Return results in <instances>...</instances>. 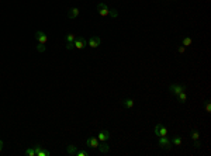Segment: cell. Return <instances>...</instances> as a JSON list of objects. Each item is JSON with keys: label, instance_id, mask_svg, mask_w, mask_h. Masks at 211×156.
Segmentation results:
<instances>
[{"label": "cell", "instance_id": "cell-5", "mask_svg": "<svg viewBox=\"0 0 211 156\" xmlns=\"http://www.w3.org/2000/svg\"><path fill=\"white\" fill-rule=\"evenodd\" d=\"M169 90L172 91V93H175V94H179L180 91H185L186 90V86H183V85H172Z\"/></svg>", "mask_w": 211, "mask_h": 156}, {"label": "cell", "instance_id": "cell-11", "mask_svg": "<svg viewBox=\"0 0 211 156\" xmlns=\"http://www.w3.org/2000/svg\"><path fill=\"white\" fill-rule=\"evenodd\" d=\"M77 16H79V9H76V7L70 9L69 11H68V17H69V19H72V20H73V19H76Z\"/></svg>", "mask_w": 211, "mask_h": 156}, {"label": "cell", "instance_id": "cell-18", "mask_svg": "<svg viewBox=\"0 0 211 156\" xmlns=\"http://www.w3.org/2000/svg\"><path fill=\"white\" fill-rule=\"evenodd\" d=\"M190 136L196 141V139H198V136H200V134H198V131H196V130H193L191 132H190Z\"/></svg>", "mask_w": 211, "mask_h": 156}, {"label": "cell", "instance_id": "cell-13", "mask_svg": "<svg viewBox=\"0 0 211 156\" xmlns=\"http://www.w3.org/2000/svg\"><path fill=\"white\" fill-rule=\"evenodd\" d=\"M177 96V100L180 101V103H186V100H187V96H186V93L185 91H180L179 94H176Z\"/></svg>", "mask_w": 211, "mask_h": 156}, {"label": "cell", "instance_id": "cell-1", "mask_svg": "<svg viewBox=\"0 0 211 156\" xmlns=\"http://www.w3.org/2000/svg\"><path fill=\"white\" fill-rule=\"evenodd\" d=\"M97 10H99V14H100L101 17H106V16H108V13H110L107 4H104V3H99V4H97Z\"/></svg>", "mask_w": 211, "mask_h": 156}, {"label": "cell", "instance_id": "cell-12", "mask_svg": "<svg viewBox=\"0 0 211 156\" xmlns=\"http://www.w3.org/2000/svg\"><path fill=\"white\" fill-rule=\"evenodd\" d=\"M122 106L127 107V108H131V107H134V100L132 98H125V100H122Z\"/></svg>", "mask_w": 211, "mask_h": 156}, {"label": "cell", "instance_id": "cell-14", "mask_svg": "<svg viewBox=\"0 0 211 156\" xmlns=\"http://www.w3.org/2000/svg\"><path fill=\"white\" fill-rule=\"evenodd\" d=\"M66 152H68V155H76L77 149H76V146H75V145H69V146L66 148Z\"/></svg>", "mask_w": 211, "mask_h": 156}, {"label": "cell", "instance_id": "cell-26", "mask_svg": "<svg viewBox=\"0 0 211 156\" xmlns=\"http://www.w3.org/2000/svg\"><path fill=\"white\" fill-rule=\"evenodd\" d=\"M206 110H207V112L211 111V104H210V101H208V100H207V104H206Z\"/></svg>", "mask_w": 211, "mask_h": 156}, {"label": "cell", "instance_id": "cell-19", "mask_svg": "<svg viewBox=\"0 0 211 156\" xmlns=\"http://www.w3.org/2000/svg\"><path fill=\"white\" fill-rule=\"evenodd\" d=\"M25 155H27V156H37V153H35L34 148H30V149H27V151H25Z\"/></svg>", "mask_w": 211, "mask_h": 156}, {"label": "cell", "instance_id": "cell-23", "mask_svg": "<svg viewBox=\"0 0 211 156\" xmlns=\"http://www.w3.org/2000/svg\"><path fill=\"white\" fill-rule=\"evenodd\" d=\"M108 14H110L111 17H117V16H118L117 10H114V9H113V10H110V13H108Z\"/></svg>", "mask_w": 211, "mask_h": 156}, {"label": "cell", "instance_id": "cell-17", "mask_svg": "<svg viewBox=\"0 0 211 156\" xmlns=\"http://www.w3.org/2000/svg\"><path fill=\"white\" fill-rule=\"evenodd\" d=\"M49 155H51V153H49V151L44 149V148H42V149H41V151L37 153V156H49Z\"/></svg>", "mask_w": 211, "mask_h": 156}, {"label": "cell", "instance_id": "cell-15", "mask_svg": "<svg viewBox=\"0 0 211 156\" xmlns=\"http://www.w3.org/2000/svg\"><path fill=\"white\" fill-rule=\"evenodd\" d=\"M75 38H76V37H75L73 34H66V35H65V41H66V42H73Z\"/></svg>", "mask_w": 211, "mask_h": 156}, {"label": "cell", "instance_id": "cell-9", "mask_svg": "<svg viewBox=\"0 0 211 156\" xmlns=\"http://www.w3.org/2000/svg\"><path fill=\"white\" fill-rule=\"evenodd\" d=\"M86 143H87V146H90V148H97L99 143H100V141H99L97 138H89V139L86 141Z\"/></svg>", "mask_w": 211, "mask_h": 156}, {"label": "cell", "instance_id": "cell-8", "mask_svg": "<svg viewBox=\"0 0 211 156\" xmlns=\"http://www.w3.org/2000/svg\"><path fill=\"white\" fill-rule=\"evenodd\" d=\"M108 138H110V132H108V131H106V130L100 131V134H99V136H97V139H99V141H101V142L107 141Z\"/></svg>", "mask_w": 211, "mask_h": 156}, {"label": "cell", "instance_id": "cell-29", "mask_svg": "<svg viewBox=\"0 0 211 156\" xmlns=\"http://www.w3.org/2000/svg\"><path fill=\"white\" fill-rule=\"evenodd\" d=\"M1 149H3V141L0 139V152H1Z\"/></svg>", "mask_w": 211, "mask_h": 156}, {"label": "cell", "instance_id": "cell-4", "mask_svg": "<svg viewBox=\"0 0 211 156\" xmlns=\"http://www.w3.org/2000/svg\"><path fill=\"white\" fill-rule=\"evenodd\" d=\"M35 40H37L40 44H47L48 37L45 35V32H42V31H37V32H35Z\"/></svg>", "mask_w": 211, "mask_h": 156}, {"label": "cell", "instance_id": "cell-22", "mask_svg": "<svg viewBox=\"0 0 211 156\" xmlns=\"http://www.w3.org/2000/svg\"><path fill=\"white\" fill-rule=\"evenodd\" d=\"M87 155H89L87 151H77L76 152V156H87Z\"/></svg>", "mask_w": 211, "mask_h": 156}, {"label": "cell", "instance_id": "cell-28", "mask_svg": "<svg viewBox=\"0 0 211 156\" xmlns=\"http://www.w3.org/2000/svg\"><path fill=\"white\" fill-rule=\"evenodd\" d=\"M185 48H186V46H179V48H177V52H179V54H183V52H185Z\"/></svg>", "mask_w": 211, "mask_h": 156}, {"label": "cell", "instance_id": "cell-7", "mask_svg": "<svg viewBox=\"0 0 211 156\" xmlns=\"http://www.w3.org/2000/svg\"><path fill=\"white\" fill-rule=\"evenodd\" d=\"M87 44L90 45L92 48H97L99 45L101 44V38H100V37H97V35H94V37H92V38L89 40V42H87Z\"/></svg>", "mask_w": 211, "mask_h": 156}, {"label": "cell", "instance_id": "cell-6", "mask_svg": "<svg viewBox=\"0 0 211 156\" xmlns=\"http://www.w3.org/2000/svg\"><path fill=\"white\" fill-rule=\"evenodd\" d=\"M159 145L163 148V149H170V141L166 138V136H159Z\"/></svg>", "mask_w": 211, "mask_h": 156}, {"label": "cell", "instance_id": "cell-27", "mask_svg": "<svg viewBox=\"0 0 211 156\" xmlns=\"http://www.w3.org/2000/svg\"><path fill=\"white\" fill-rule=\"evenodd\" d=\"M200 146H201V143L198 142V139H196V142H194V148H196V149H198Z\"/></svg>", "mask_w": 211, "mask_h": 156}, {"label": "cell", "instance_id": "cell-3", "mask_svg": "<svg viewBox=\"0 0 211 156\" xmlns=\"http://www.w3.org/2000/svg\"><path fill=\"white\" fill-rule=\"evenodd\" d=\"M155 134L158 135V136H166L167 135V128L165 125H162V124H158L155 127Z\"/></svg>", "mask_w": 211, "mask_h": 156}, {"label": "cell", "instance_id": "cell-21", "mask_svg": "<svg viewBox=\"0 0 211 156\" xmlns=\"http://www.w3.org/2000/svg\"><path fill=\"white\" fill-rule=\"evenodd\" d=\"M37 51H38V52H45V44H40V42H38Z\"/></svg>", "mask_w": 211, "mask_h": 156}, {"label": "cell", "instance_id": "cell-25", "mask_svg": "<svg viewBox=\"0 0 211 156\" xmlns=\"http://www.w3.org/2000/svg\"><path fill=\"white\" fill-rule=\"evenodd\" d=\"M73 48H75L73 42H66V49H73Z\"/></svg>", "mask_w": 211, "mask_h": 156}, {"label": "cell", "instance_id": "cell-10", "mask_svg": "<svg viewBox=\"0 0 211 156\" xmlns=\"http://www.w3.org/2000/svg\"><path fill=\"white\" fill-rule=\"evenodd\" d=\"M97 149H99L101 153H107V152H110V145H108V143H104V142H101V145L99 143Z\"/></svg>", "mask_w": 211, "mask_h": 156}, {"label": "cell", "instance_id": "cell-24", "mask_svg": "<svg viewBox=\"0 0 211 156\" xmlns=\"http://www.w3.org/2000/svg\"><path fill=\"white\" fill-rule=\"evenodd\" d=\"M41 149H42V146H41V145H35V146H34V151H35V153H38Z\"/></svg>", "mask_w": 211, "mask_h": 156}, {"label": "cell", "instance_id": "cell-16", "mask_svg": "<svg viewBox=\"0 0 211 156\" xmlns=\"http://www.w3.org/2000/svg\"><path fill=\"white\" fill-rule=\"evenodd\" d=\"M182 45H183V46H189V45H191V38H190V37H185V38H183Z\"/></svg>", "mask_w": 211, "mask_h": 156}, {"label": "cell", "instance_id": "cell-2", "mask_svg": "<svg viewBox=\"0 0 211 156\" xmlns=\"http://www.w3.org/2000/svg\"><path fill=\"white\" fill-rule=\"evenodd\" d=\"M87 44V41L83 38V37H77V38H75V41H73V45H75V48H77V49H83L85 46Z\"/></svg>", "mask_w": 211, "mask_h": 156}, {"label": "cell", "instance_id": "cell-20", "mask_svg": "<svg viewBox=\"0 0 211 156\" xmlns=\"http://www.w3.org/2000/svg\"><path fill=\"white\" fill-rule=\"evenodd\" d=\"M173 143H175V145H176V146H179V145H180V143H182V138H180V136H177V135H176V136H175V138H173Z\"/></svg>", "mask_w": 211, "mask_h": 156}]
</instances>
